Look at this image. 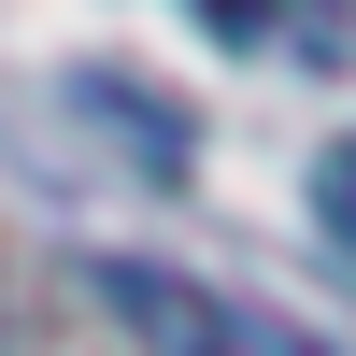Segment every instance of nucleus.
Here are the masks:
<instances>
[{
  "label": "nucleus",
  "instance_id": "nucleus-1",
  "mask_svg": "<svg viewBox=\"0 0 356 356\" xmlns=\"http://www.w3.org/2000/svg\"><path fill=\"white\" fill-rule=\"evenodd\" d=\"M86 285H100V314H114L143 356H314L285 314H243V300H214V285L157 271V257H100Z\"/></svg>",
  "mask_w": 356,
  "mask_h": 356
},
{
  "label": "nucleus",
  "instance_id": "nucleus-2",
  "mask_svg": "<svg viewBox=\"0 0 356 356\" xmlns=\"http://www.w3.org/2000/svg\"><path fill=\"white\" fill-rule=\"evenodd\" d=\"M328 228L356 243V143H328Z\"/></svg>",
  "mask_w": 356,
  "mask_h": 356
}]
</instances>
